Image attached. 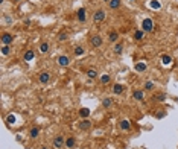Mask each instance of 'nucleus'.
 I'll return each mask as SVG.
<instances>
[{"label":"nucleus","mask_w":178,"mask_h":149,"mask_svg":"<svg viewBox=\"0 0 178 149\" xmlns=\"http://www.w3.org/2000/svg\"><path fill=\"white\" fill-rule=\"evenodd\" d=\"M152 99L157 100V102H164V100H166V94H164V93H158V94H155Z\"/></svg>","instance_id":"27"},{"label":"nucleus","mask_w":178,"mask_h":149,"mask_svg":"<svg viewBox=\"0 0 178 149\" xmlns=\"http://www.w3.org/2000/svg\"><path fill=\"white\" fill-rule=\"evenodd\" d=\"M3 21H5L6 24H12L14 23V18H12L11 15H8V14H3Z\"/></svg>","instance_id":"31"},{"label":"nucleus","mask_w":178,"mask_h":149,"mask_svg":"<svg viewBox=\"0 0 178 149\" xmlns=\"http://www.w3.org/2000/svg\"><path fill=\"white\" fill-rule=\"evenodd\" d=\"M85 74L88 76V79H96V78L99 76V73H97L95 69H88L87 72H85Z\"/></svg>","instance_id":"19"},{"label":"nucleus","mask_w":178,"mask_h":149,"mask_svg":"<svg viewBox=\"0 0 178 149\" xmlns=\"http://www.w3.org/2000/svg\"><path fill=\"white\" fill-rule=\"evenodd\" d=\"M154 87H155V85H154L152 81H146V82H145V91H152Z\"/></svg>","instance_id":"29"},{"label":"nucleus","mask_w":178,"mask_h":149,"mask_svg":"<svg viewBox=\"0 0 178 149\" xmlns=\"http://www.w3.org/2000/svg\"><path fill=\"white\" fill-rule=\"evenodd\" d=\"M15 120H17V117L14 114H9V116L6 117V123L8 125H15Z\"/></svg>","instance_id":"30"},{"label":"nucleus","mask_w":178,"mask_h":149,"mask_svg":"<svg viewBox=\"0 0 178 149\" xmlns=\"http://www.w3.org/2000/svg\"><path fill=\"white\" fill-rule=\"evenodd\" d=\"M69 38V34L67 32H61V34H58V41H66Z\"/></svg>","instance_id":"33"},{"label":"nucleus","mask_w":178,"mask_h":149,"mask_svg":"<svg viewBox=\"0 0 178 149\" xmlns=\"http://www.w3.org/2000/svg\"><path fill=\"white\" fill-rule=\"evenodd\" d=\"M117 40H119V32L117 30H111L108 34V41L110 43H117Z\"/></svg>","instance_id":"15"},{"label":"nucleus","mask_w":178,"mask_h":149,"mask_svg":"<svg viewBox=\"0 0 178 149\" xmlns=\"http://www.w3.org/2000/svg\"><path fill=\"white\" fill-rule=\"evenodd\" d=\"M102 43H104V40H102L101 35H93V37L90 38V44H91L93 47H101Z\"/></svg>","instance_id":"6"},{"label":"nucleus","mask_w":178,"mask_h":149,"mask_svg":"<svg viewBox=\"0 0 178 149\" xmlns=\"http://www.w3.org/2000/svg\"><path fill=\"white\" fill-rule=\"evenodd\" d=\"M154 21L151 20V18H145L143 21H142V30H143L145 34H148V32H152L154 30Z\"/></svg>","instance_id":"2"},{"label":"nucleus","mask_w":178,"mask_h":149,"mask_svg":"<svg viewBox=\"0 0 178 149\" xmlns=\"http://www.w3.org/2000/svg\"><path fill=\"white\" fill-rule=\"evenodd\" d=\"M52 146L55 148V149L64 148V146H66V138H64V135H61V134L55 135V138L52 140Z\"/></svg>","instance_id":"1"},{"label":"nucleus","mask_w":178,"mask_h":149,"mask_svg":"<svg viewBox=\"0 0 178 149\" xmlns=\"http://www.w3.org/2000/svg\"><path fill=\"white\" fill-rule=\"evenodd\" d=\"M9 53H11V46H2V55L8 56Z\"/></svg>","instance_id":"32"},{"label":"nucleus","mask_w":178,"mask_h":149,"mask_svg":"<svg viewBox=\"0 0 178 149\" xmlns=\"http://www.w3.org/2000/svg\"><path fill=\"white\" fill-rule=\"evenodd\" d=\"M50 73L49 72H41L38 74V81L41 82V84H49V82H50Z\"/></svg>","instance_id":"7"},{"label":"nucleus","mask_w":178,"mask_h":149,"mask_svg":"<svg viewBox=\"0 0 178 149\" xmlns=\"http://www.w3.org/2000/svg\"><path fill=\"white\" fill-rule=\"evenodd\" d=\"M151 8H154V9H160V8H161V3L157 2V0H152V2H151Z\"/></svg>","instance_id":"34"},{"label":"nucleus","mask_w":178,"mask_h":149,"mask_svg":"<svg viewBox=\"0 0 178 149\" xmlns=\"http://www.w3.org/2000/svg\"><path fill=\"white\" fill-rule=\"evenodd\" d=\"M35 58V52L34 50H26L24 55H23V59L26 61V63H29V61H32Z\"/></svg>","instance_id":"16"},{"label":"nucleus","mask_w":178,"mask_h":149,"mask_svg":"<svg viewBox=\"0 0 178 149\" xmlns=\"http://www.w3.org/2000/svg\"><path fill=\"white\" fill-rule=\"evenodd\" d=\"M38 50H40V53H49V50H50V44H49L47 41H43L41 44H40Z\"/></svg>","instance_id":"12"},{"label":"nucleus","mask_w":178,"mask_h":149,"mask_svg":"<svg viewBox=\"0 0 178 149\" xmlns=\"http://www.w3.org/2000/svg\"><path fill=\"white\" fill-rule=\"evenodd\" d=\"M104 2H110V0H104Z\"/></svg>","instance_id":"39"},{"label":"nucleus","mask_w":178,"mask_h":149,"mask_svg":"<svg viewBox=\"0 0 178 149\" xmlns=\"http://www.w3.org/2000/svg\"><path fill=\"white\" fill-rule=\"evenodd\" d=\"M134 69H136V72H146L148 70V64L146 63H143V61H139V63H136V65H134Z\"/></svg>","instance_id":"10"},{"label":"nucleus","mask_w":178,"mask_h":149,"mask_svg":"<svg viewBox=\"0 0 178 149\" xmlns=\"http://www.w3.org/2000/svg\"><path fill=\"white\" fill-rule=\"evenodd\" d=\"M40 149H47V146H40Z\"/></svg>","instance_id":"38"},{"label":"nucleus","mask_w":178,"mask_h":149,"mask_svg":"<svg viewBox=\"0 0 178 149\" xmlns=\"http://www.w3.org/2000/svg\"><path fill=\"white\" fill-rule=\"evenodd\" d=\"M119 128H120V131H130L131 129L130 120H120L119 122Z\"/></svg>","instance_id":"13"},{"label":"nucleus","mask_w":178,"mask_h":149,"mask_svg":"<svg viewBox=\"0 0 178 149\" xmlns=\"http://www.w3.org/2000/svg\"><path fill=\"white\" fill-rule=\"evenodd\" d=\"M132 99H136V100H143L145 99V91H142V90H134L132 91Z\"/></svg>","instance_id":"11"},{"label":"nucleus","mask_w":178,"mask_h":149,"mask_svg":"<svg viewBox=\"0 0 178 149\" xmlns=\"http://www.w3.org/2000/svg\"><path fill=\"white\" fill-rule=\"evenodd\" d=\"M14 41V35L5 32L2 35V46H11V43Z\"/></svg>","instance_id":"4"},{"label":"nucleus","mask_w":178,"mask_h":149,"mask_svg":"<svg viewBox=\"0 0 178 149\" xmlns=\"http://www.w3.org/2000/svg\"><path fill=\"white\" fill-rule=\"evenodd\" d=\"M161 63L164 64V65H169L172 63V56H169V55H163L161 56Z\"/></svg>","instance_id":"28"},{"label":"nucleus","mask_w":178,"mask_h":149,"mask_svg":"<svg viewBox=\"0 0 178 149\" xmlns=\"http://www.w3.org/2000/svg\"><path fill=\"white\" fill-rule=\"evenodd\" d=\"M105 17H107V14H105L104 9H97L95 14H93V21H95V23H101V21L105 20Z\"/></svg>","instance_id":"3"},{"label":"nucleus","mask_w":178,"mask_h":149,"mask_svg":"<svg viewBox=\"0 0 178 149\" xmlns=\"http://www.w3.org/2000/svg\"><path fill=\"white\" fill-rule=\"evenodd\" d=\"M24 24H26V26H29V24H30V20H29V18H26V20H24Z\"/></svg>","instance_id":"36"},{"label":"nucleus","mask_w":178,"mask_h":149,"mask_svg":"<svg viewBox=\"0 0 178 149\" xmlns=\"http://www.w3.org/2000/svg\"><path fill=\"white\" fill-rule=\"evenodd\" d=\"M78 128L81 129V131H88L91 128V122L88 120V119H82L81 122H79V125H78Z\"/></svg>","instance_id":"9"},{"label":"nucleus","mask_w":178,"mask_h":149,"mask_svg":"<svg viewBox=\"0 0 178 149\" xmlns=\"http://www.w3.org/2000/svg\"><path fill=\"white\" fill-rule=\"evenodd\" d=\"M110 82H111V74H108V73L101 74V84L102 85H107V84H110Z\"/></svg>","instance_id":"21"},{"label":"nucleus","mask_w":178,"mask_h":149,"mask_svg":"<svg viewBox=\"0 0 178 149\" xmlns=\"http://www.w3.org/2000/svg\"><path fill=\"white\" fill-rule=\"evenodd\" d=\"M164 116H166V113H164V111H161V113H158V114H157V119H163Z\"/></svg>","instance_id":"35"},{"label":"nucleus","mask_w":178,"mask_h":149,"mask_svg":"<svg viewBox=\"0 0 178 149\" xmlns=\"http://www.w3.org/2000/svg\"><path fill=\"white\" fill-rule=\"evenodd\" d=\"M143 38H145V32L142 29H139V30H136V32H134V40L136 41H142Z\"/></svg>","instance_id":"22"},{"label":"nucleus","mask_w":178,"mask_h":149,"mask_svg":"<svg viewBox=\"0 0 178 149\" xmlns=\"http://www.w3.org/2000/svg\"><path fill=\"white\" fill-rule=\"evenodd\" d=\"M130 2H136V0H130Z\"/></svg>","instance_id":"40"},{"label":"nucleus","mask_w":178,"mask_h":149,"mask_svg":"<svg viewBox=\"0 0 178 149\" xmlns=\"http://www.w3.org/2000/svg\"><path fill=\"white\" fill-rule=\"evenodd\" d=\"M56 63L61 65V67H67V65L70 64V58L69 56H66V55H60L56 58Z\"/></svg>","instance_id":"8"},{"label":"nucleus","mask_w":178,"mask_h":149,"mask_svg":"<svg viewBox=\"0 0 178 149\" xmlns=\"http://www.w3.org/2000/svg\"><path fill=\"white\" fill-rule=\"evenodd\" d=\"M76 18L79 23H85V20H87V9L85 8H81V9H78L76 12Z\"/></svg>","instance_id":"5"},{"label":"nucleus","mask_w":178,"mask_h":149,"mask_svg":"<svg viewBox=\"0 0 178 149\" xmlns=\"http://www.w3.org/2000/svg\"><path fill=\"white\" fill-rule=\"evenodd\" d=\"M102 107H104L105 109L111 108V107H113V99H111V98H104V99H102Z\"/></svg>","instance_id":"18"},{"label":"nucleus","mask_w":178,"mask_h":149,"mask_svg":"<svg viewBox=\"0 0 178 149\" xmlns=\"http://www.w3.org/2000/svg\"><path fill=\"white\" fill-rule=\"evenodd\" d=\"M73 53H75V56H82L84 53H85V49H84L82 46H76L73 49Z\"/></svg>","instance_id":"23"},{"label":"nucleus","mask_w":178,"mask_h":149,"mask_svg":"<svg viewBox=\"0 0 178 149\" xmlns=\"http://www.w3.org/2000/svg\"><path fill=\"white\" fill-rule=\"evenodd\" d=\"M125 91V85L123 84H114L113 85V93L114 94H122Z\"/></svg>","instance_id":"14"},{"label":"nucleus","mask_w":178,"mask_h":149,"mask_svg":"<svg viewBox=\"0 0 178 149\" xmlns=\"http://www.w3.org/2000/svg\"><path fill=\"white\" fill-rule=\"evenodd\" d=\"M90 108H87V107H82L81 109H79V116L82 117V119H88V116H90Z\"/></svg>","instance_id":"17"},{"label":"nucleus","mask_w":178,"mask_h":149,"mask_svg":"<svg viewBox=\"0 0 178 149\" xmlns=\"http://www.w3.org/2000/svg\"><path fill=\"white\" fill-rule=\"evenodd\" d=\"M108 5L111 9H117V8H120V0H110Z\"/></svg>","instance_id":"26"},{"label":"nucleus","mask_w":178,"mask_h":149,"mask_svg":"<svg viewBox=\"0 0 178 149\" xmlns=\"http://www.w3.org/2000/svg\"><path fill=\"white\" fill-rule=\"evenodd\" d=\"M12 2H14V3H20L21 0H12Z\"/></svg>","instance_id":"37"},{"label":"nucleus","mask_w":178,"mask_h":149,"mask_svg":"<svg viewBox=\"0 0 178 149\" xmlns=\"http://www.w3.org/2000/svg\"><path fill=\"white\" fill-rule=\"evenodd\" d=\"M29 135H30V138H37L38 135H40V128H37V126L30 128V131H29Z\"/></svg>","instance_id":"25"},{"label":"nucleus","mask_w":178,"mask_h":149,"mask_svg":"<svg viewBox=\"0 0 178 149\" xmlns=\"http://www.w3.org/2000/svg\"><path fill=\"white\" fill-rule=\"evenodd\" d=\"M113 50H114L116 55H120L122 52H123V44H122V43H116L114 47H113Z\"/></svg>","instance_id":"24"},{"label":"nucleus","mask_w":178,"mask_h":149,"mask_svg":"<svg viewBox=\"0 0 178 149\" xmlns=\"http://www.w3.org/2000/svg\"><path fill=\"white\" fill-rule=\"evenodd\" d=\"M75 144H76V140H75V137H69V138H66V146H64V148L72 149V148H75Z\"/></svg>","instance_id":"20"}]
</instances>
